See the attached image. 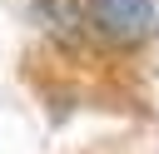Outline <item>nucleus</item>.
Segmentation results:
<instances>
[{"label":"nucleus","mask_w":159,"mask_h":154,"mask_svg":"<svg viewBox=\"0 0 159 154\" xmlns=\"http://www.w3.org/2000/svg\"><path fill=\"white\" fill-rule=\"evenodd\" d=\"M89 20L104 40L134 45L154 30V0H89Z\"/></svg>","instance_id":"obj_1"}]
</instances>
